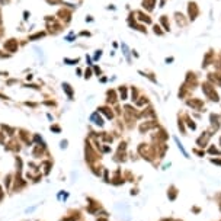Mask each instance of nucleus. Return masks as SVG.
<instances>
[{
    "label": "nucleus",
    "mask_w": 221,
    "mask_h": 221,
    "mask_svg": "<svg viewBox=\"0 0 221 221\" xmlns=\"http://www.w3.org/2000/svg\"><path fill=\"white\" fill-rule=\"evenodd\" d=\"M196 15H198V7H196V5L195 3H189V16H191V19H195Z\"/></svg>",
    "instance_id": "obj_1"
},
{
    "label": "nucleus",
    "mask_w": 221,
    "mask_h": 221,
    "mask_svg": "<svg viewBox=\"0 0 221 221\" xmlns=\"http://www.w3.org/2000/svg\"><path fill=\"white\" fill-rule=\"evenodd\" d=\"M154 2H156V0H147V5H148V6H147V9H150V10H151V9H153V5H154ZM143 5H145V0L143 2Z\"/></svg>",
    "instance_id": "obj_2"
}]
</instances>
